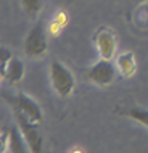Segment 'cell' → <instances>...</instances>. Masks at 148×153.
Wrapping results in <instances>:
<instances>
[{"mask_svg":"<svg viewBox=\"0 0 148 153\" xmlns=\"http://www.w3.org/2000/svg\"><path fill=\"white\" fill-rule=\"evenodd\" d=\"M116 69L118 68L113 65L111 60L100 58L95 65L90 66L85 71V77L90 82H93V84L105 87V85H110L114 82V79H116Z\"/></svg>","mask_w":148,"mask_h":153,"instance_id":"5b68a950","label":"cell"},{"mask_svg":"<svg viewBox=\"0 0 148 153\" xmlns=\"http://www.w3.org/2000/svg\"><path fill=\"white\" fill-rule=\"evenodd\" d=\"M24 71H26V68H24L23 60L13 56V58L10 60V63H8L7 69L2 73V77H3V79H7L10 84H18V82L23 81Z\"/></svg>","mask_w":148,"mask_h":153,"instance_id":"52a82bcc","label":"cell"},{"mask_svg":"<svg viewBox=\"0 0 148 153\" xmlns=\"http://www.w3.org/2000/svg\"><path fill=\"white\" fill-rule=\"evenodd\" d=\"M21 5L26 15H29L31 18H36L44 7V0H21Z\"/></svg>","mask_w":148,"mask_h":153,"instance_id":"8fae6325","label":"cell"},{"mask_svg":"<svg viewBox=\"0 0 148 153\" xmlns=\"http://www.w3.org/2000/svg\"><path fill=\"white\" fill-rule=\"evenodd\" d=\"M50 82L53 90L63 98L69 97L76 87V79L73 73L58 60H53L50 63Z\"/></svg>","mask_w":148,"mask_h":153,"instance_id":"6da1fadb","label":"cell"},{"mask_svg":"<svg viewBox=\"0 0 148 153\" xmlns=\"http://www.w3.org/2000/svg\"><path fill=\"white\" fill-rule=\"evenodd\" d=\"M2 97H3V100H7L13 106V110H18L21 113H24L31 121H34L37 124H40L44 121V114H42L40 106L37 105V102L34 98H31L29 95H26V94L8 95L7 92H2Z\"/></svg>","mask_w":148,"mask_h":153,"instance_id":"3957f363","label":"cell"},{"mask_svg":"<svg viewBox=\"0 0 148 153\" xmlns=\"http://www.w3.org/2000/svg\"><path fill=\"white\" fill-rule=\"evenodd\" d=\"M116 68L124 77L134 76L135 69H137V60H135L134 53L132 52L121 53V55L116 58Z\"/></svg>","mask_w":148,"mask_h":153,"instance_id":"9c48e42d","label":"cell"},{"mask_svg":"<svg viewBox=\"0 0 148 153\" xmlns=\"http://www.w3.org/2000/svg\"><path fill=\"white\" fill-rule=\"evenodd\" d=\"M119 113L124 114V116L134 119L135 123L142 124L143 127L148 129V110L145 108H138V106H129V108H122L119 110Z\"/></svg>","mask_w":148,"mask_h":153,"instance_id":"30bf717a","label":"cell"},{"mask_svg":"<svg viewBox=\"0 0 148 153\" xmlns=\"http://www.w3.org/2000/svg\"><path fill=\"white\" fill-rule=\"evenodd\" d=\"M48 50L47 44V32L42 24H36L34 27H31V31L27 32L26 40H24V53L29 58H42Z\"/></svg>","mask_w":148,"mask_h":153,"instance_id":"277c9868","label":"cell"},{"mask_svg":"<svg viewBox=\"0 0 148 153\" xmlns=\"http://www.w3.org/2000/svg\"><path fill=\"white\" fill-rule=\"evenodd\" d=\"M15 121H16V126L21 131L23 137L26 139L27 145L31 148V153H44V139L36 126L37 123L31 121L26 114L18 110H15Z\"/></svg>","mask_w":148,"mask_h":153,"instance_id":"7a4b0ae2","label":"cell"},{"mask_svg":"<svg viewBox=\"0 0 148 153\" xmlns=\"http://www.w3.org/2000/svg\"><path fill=\"white\" fill-rule=\"evenodd\" d=\"M95 45L101 58L113 60L118 48V40H116L114 31L110 29V27H101L95 34Z\"/></svg>","mask_w":148,"mask_h":153,"instance_id":"8992f818","label":"cell"},{"mask_svg":"<svg viewBox=\"0 0 148 153\" xmlns=\"http://www.w3.org/2000/svg\"><path fill=\"white\" fill-rule=\"evenodd\" d=\"M69 153H85V152L82 150V148H79V147H76V148H73V150L69 152Z\"/></svg>","mask_w":148,"mask_h":153,"instance_id":"5bb4252c","label":"cell"},{"mask_svg":"<svg viewBox=\"0 0 148 153\" xmlns=\"http://www.w3.org/2000/svg\"><path fill=\"white\" fill-rule=\"evenodd\" d=\"M61 29H63V26H60V24L56 23V21H52V23H50V26H48V32H50L53 37L58 36L60 32H61Z\"/></svg>","mask_w":148,"mask_h":153,"instance_id":"4fadbf2b","label":"cell"},{"mask_svg":"<svg viewBox=\"0 0 148 153\" xmlns=\"http://www.w3.org/2000/svg\"><path fill=\"white\" fill-rule=\"evenodd\" d=\"M2 53V60H0V73H3L7 69V66H8V63H10V60L13 58V55H11V52L10 50H7L5 47H2V50H0Z\"/></svg>","mask_w":148,"mask_h":153,"instance_id":"7c38bea8","label":"cell"},{"mask_svg":"<svg viewBox=\"0 0 148 153\" xmlns=\"http://www.w3.org/2000/svg\"><path fill=\"white\" fill-rule=\"evenodd\" d=\"M132 2H145V0H132Z\"/></svg>","mask_w":148,"mask_h":153,"instance_id":"9a60e30c","label":"cell"},{"mask_svg":"<svg viewBox=\"0 0 148 153\" xmlns=\"http://www.w3.org/2000/svg\"><path fill=\"white\" fill-rule=\"evenodd\" d=\"M8 148H10V153H29L31 148L27 145L26 139L23 137L19 127H11L10 134H8Z\"/></svg>","mask_w":148,"mask_h":153,"instance_id":"ba28073f","label":"cell"}]
</instances>
